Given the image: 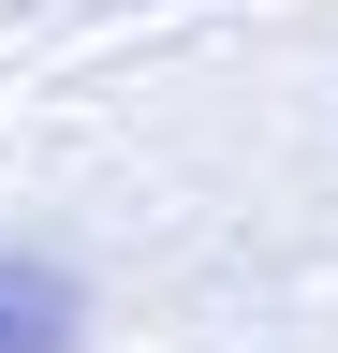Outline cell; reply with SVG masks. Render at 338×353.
<instances>
[{
    "mask_svg": "<svg viewBox=\"0 0 338 353\" xmlns=\"http://www.w3.org/2000/svg\"><path fill=\"white\" fill-rule=\"evenodd\" d=\"M0 353H74V280L0 250Z\"/></svg>",
    "mask_w": 338,
    "mask_h": 353,
    "instance_id": "obj_1",
    "label": "cell"
}]
</instances>
